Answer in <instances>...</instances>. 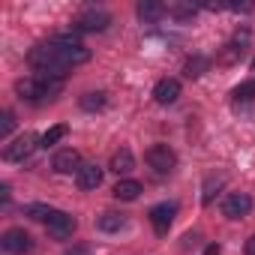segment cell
Returning a JSON list of instances; mask_svg holds the SVG:
<instances>
[{"label":"cell","mask_w":255,"mask_h":255,"mask_svg":"<svg viewBox=\"0 0 255 255\" xmlns=\"http://www.w3.org/2000/svg\"><path fill=\"white\" fill-rule=\"evenodd\" d=\"M27 60L36 69V75H45V78L60 81L72 66L87 63L90 60V51L87 48H57L54 42H42V45H36L27 54Z\"/></svg>","instance_id":"obj_1"},{"label":"cell","mask_w":255,"mask_h":255,"mask_svg":"<svg viewBox=\"0 0 255 255\" xmlns=\"http://www.w3.org/2000/svg\"><path fill=\"white\" fill-rule=\"evenodd\" d=\"M15 90H18V96H21V99L39 102V99H45V96L60 93V81L45 78V75H30V78H21V81L15 84Z\"/></svg>","instance_id":"obj_2"},{"label":"cell","mask_w":255,"mask_h":255,"mask_svg":"<svg viewBox=\"0 0 255 255\" xmlns=\"http://www.w3.org/2000/svg\"><path fill=\"white\" fill-rule=\"evenodd\" d=\"M108 12L105 9H96V6H87V9H81L78 15H75V21H72V27L75 30H81V33H99V30H105L108 27Z\"/></svg>","instance_id":"obj_3"},{"label":"cell","mask_w":255,"mask_h":255,"mask_svg":"<svg viewBox=\"0 0 255 255\" xmlns=\"http://www.w3.org/2000/svg\"><path fill=\"white\" fill-rule=\"evenodd\" d=\"M144 159H147V165H150L156 174H168V171L177 165V156H174V150H171L168 144H153Z\"/></svg>","instance_id":"obj_4"},{"label":"cell","mask_w":255,"mask_h":255,"mask_svg":"<svg viewBox=\"0 0 255 255\" xmlns=\"http://www.w3.org/2000/svg\"><path fill=\"white\" fill-rule=\"evenodd\" d=\"M36 141H39V138H36L33 132L18 135L12 144H6V147H3V159H6V162H21V159H27V156L36 150Z\"/></svg>","instance_id":"obj_5"},{"label":"cell","mask_w":255,"mask_h":255,"mask_svg":"<svg viewBox=\"0 0 255 255\" xmlns=\"http://www.w3.org/2000/svg\"><path fill=\"white\" fill-rule=\"evenodd\" d=\"M0 243H3V249L12 252V255H24V252L33 249V237L24 228H9L3 237H0Z\"/></svg>","instance_id":"obj_6"},{"label":"cell","mask_w":255,"mask_h":255,"mask_svg":"<svg viewBox=\"0 0 255 255\" xmlns=\"http://www.w3.org/2000/svg\"><path fill=\"white\" fill-rule=\"evenodd\" d=\"M45 225H48V234H51L54 240H66V237H72V231L78 228V222H75L69 213H63V210H57Z\"/></svg>","instance_id":"obj_7"},{"label":"cell","mask_w":255,"mask_h":255,"mask_svg":"<svg viewBox=\"0 0 255 255\" xmlns=\"http://www.w3.org/2000/svg\"><path fill=\"white\" fill-rule=\"evenodd\" d=\"M252 210V198L246 195V192H231L225 201H222V213L228 216V219H240V216H246Z\"/></svg>","instance_id":"obj_8"},{"label":"cell","mask_w":255,"mask_h":255,"mask_svg":"<svg viewBox=\"0 0 255 255\" xmlns=\"http://www.w3.org/2000/svg\"><path fill=\"white\" fill-rule=\"evenodd\" d=\"M51 168H54L57 174H72V171L78 174V171H81V153H78V150H72V147L57 150V156H54Z\"/></svg>","instance_id":"obj_9"},{"label":"cell","mask_w":255,"mask_h":255,"mask_svg":"<svg viewBox=\"0 0 255 255\" xmlns=\"http://www.w3.org/2000/svg\"><path fill=\"white\" fill-rule=\"evenodd\" d=\"M174 213H177L174 204H156V207L150 210V225H153V231H156V234H165V231L171 228V222H174Z\"/></svg>","instance_id":"obj_10"},{"label":"cell","mask_w":255,"mask_h":255,"mask_svg":"<svg viewBox=\"0 0 255 255\" xmlns=\"http://www.w3.org/2000/svg\"><path fill=\"white\" fill-rule=\"evenodd\" d=\"M177 96H180V81H177V78H162V81H156L153 99H156L159 105H171Z\"/></svg>","instance_id":"obj_11"},{"label":"cell","mask_w":255,"mask_h":255,"mask_svg":"<svg viewBox=\"0 0 255 255\" xmlns=\"http://www.w3.org/2000/svg\"><path fill=\"white\" fill-rule=\"evenodd\" d=\"M75 180H78V189H96L102 183V168L99 165H81Z\"/></svg>","instance_id":"obj_12"},{"label":"cell","mask_w":255,"mask_h":255,"mask_svg":"<svg viewBox=\"0 0 255 255\" xmlns=\"http://www.w3.org/2000/svg\"><path fill=\"white\" fill-rule=\"evenodd\" d=\"M132 168H135V156H132L129 147H120V150L111 156V171H114V174H129Z\"/></svg>","instance_id":"obj_13"},{"label":"cell","mask_w":255,"mask_h":255,"mask_svg":"<svg viewBox=\"0 0 255 255\" xmlns=\"http://www.w3.org/2000/svg\"><path fill=\"white\" fill-rule=\"evenodd\" d=\"M138 195H141V183L138 180H120L114 186V198H120V201H135Z\"/></svg>","instance_id":"obj_14"},{"label":"cell","mask_w":255,"mask_h":255,"mask_svg":"<svg viewBox=\"0 0 255 255\" xmlns=\"http://www.w3.org/2000/svg\"><path fill=\"white\" fill-rule=\"evenodd\" d=\"M162 12H165V6L156 3V0H144V3H138V18H144V21H156Z\"/></svg>","instance_id":"obj_15"},{"label":"cell","mask_w":255,"mask_h":255,"mask_svg":"<svg viewBox=\"0 0 255 255\" xmlns=\"http://www.w3.org/2000/svg\"><path fill=\"white\" fill-rule=\"evenodd\" d=\"M24 213H27L30 219H36V222H48L57 210H51L48 204H27V207H24Z\"/></svg>","instance_id":"obj_16"},{"label":"cell","mask_w":255,"mask_h":255,"mask_svg":"<svg viewBox=\"0 0 255 255\" xmlns=\"http://www.w3.org/2000/svg\"><path fill=\"white\" fill-rule=\"evenodd\" d=\"M123 222H126V219H123V213H102L96 225H99L102 231H120V228H123Z\"/></svg>","instance_id":"obj_17"},{"label":"cell","mask_w":255,"mask_h":255,"mask_svg":"<svg viewBox=\"0 0 255 255\" xmlns=\"http://www.w3.org/2000/svg\"><path fill=\"white\" fill-rule=\"evenodd\" d=\"M51 42H54L57 48H84V45H81V39H78L75 33H54V36H51Z\"/></svg>","instance_id":"obj_18"},{"label":"cell","mask_w":255,"mask_h":255,"mask_svg":"<svg viewBox=\"0 0 255 255\" xmlns=\"http://www.w3.org/2000/svg\"><path fill=\"white\" fill-rule=\"evenodd\" d=\"M234 99L237 102H252L255 99V78L252 81H243L240 87H234Z\"/></svg>","instance_id":"obj_19"},{"label":"cell","mask_w":255,"mask_h":255,"mask_svg":"<svg viewBox=\"0 0 255 255\" xmlns=\"http://www.w3.org/2000/svg\"><path fill=\"white\" fill-rule=\"evenodd\" d=\"M63 135H66V126H63V123H57V126H51V129H48L39 141H42V147H51V144H57Z\"/></svg>","instance_id":"obj_20"},{"label":"cell","mask_w":255,"mask_h":255,"mask_svg":"<svg viewBox=\"0 0 255 255\" xmlns=\"http://www.w3.org/2000/svg\"><path fill=\"white\" fill-rule=\"evenodd\" d=\"M102 105H105V96L102 93H84L81 96V108L84 111H99Z\"/></svg>","instance_id":"obj_21"},{"label":"cell","mask_w":255,"mask_h":255,"mask_svg":"<svg viewBox=\"0 0 255 255\" xmlns=\"http://www.w3.org/2000/svg\"><path fill=\"white\" fill-rule=\"evenodd\" d=\"M12 126H15V117H12V111H3V117H0V138H9Z\"/></svg>","instance_id":"obj_22"},{"label":"cell","mask_w":255,"mask_h":255,"mask_svg":"<svg viewBox=\"0 0 255 255\" xmlns=\"http://www.w3.org/2000/svg\"><path fill=\"white\" fill-rule=\"evenodd\" d=\"M204 66H207V60H204V57H195V60H189V63H186V75H189V78H198Z\"/></svg>","instance_id":"obj_23"},{"label":"cell","mask_w":255,"mask_h":255,"mask_svg":"<svg viewBox=\"0 0 255 255\" xmlns=\"http://www.w3.org/2000/svg\"><path fill=\"white\" fill-rule=\"evenodd\" d=\"M168 12L177 15V18H192V15H195V6H177V3H174V6H168Z\"/></svg>","instance_id":"obj_24"},{"label":"cell","mask_w":255,"mask_h":255,"mask_svg":"<svg viewBox=\"0 0 255 255\" xmlns=\"http://www.w3.org/2000/svg\"><path fill=\"white\" fill-rule=\"evenodd\" d=\"M222 180H207V186H204V204H210L213 201V186H219Z\"/></svg>","instance_id":"obj_25"},{"label":"cell","mask_w":255,"mask_h":255,"mask_svg":"<svg viewBox=\"0 0 255 255\" xmlns=\"http://www.w3.org/2000/svg\"><path fill=\"white\" fill-rule=\"evenodd\" d=\"M66 255H90V249H87V246H72Z\"/></svg>","instance_id":"obj_26"},{"label":"cell","mask_w":255,"mask_h":255,"mask_svg":"<svg viewBox=\"0 0 255 255\" xmlns=\"http://www.w3.org/2000/svg\"><path fill=\"white\" fill-rule=\"evenodd\" d=\"M246 255H255V234L246 240Z\"/></svg>","instance_id":"obj_27"},{"label":"cell","mask_w":255,"mask_h":255,"mask_svg":"<svg viewBox=\"0 0 255 255\" xmlns=\"http://www.w3.org/2000/svg\"><path fill=\"white\" fill-rule=\"evenodd\" d=\"M252 69H255V60H252Z\"/></svg>","instance_id":"obj_28"}]
</instances>
